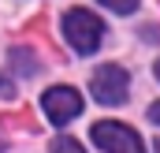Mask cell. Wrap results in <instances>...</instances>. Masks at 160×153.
<instances>
[{"mask_svg":"<svg viewBox=\"0 0 160 153\" xmlns=\"http://www.w3.org/2000/svg\"><path fill=\"white\" fill-rule=\"evenodd\" d=\"M63 38L71 41V49H75V52L89 56V52H97V49H101L104 23H101L93 11H86V8H71V11H63Z\"/></svg>","mask_w":160,"mask_h":153,"instance_id":"obj_1","label":"cell"},{"mask_svg":"<svg viewBox=\"0 0 160 153\" xmlns=\"http://www.w3.org/2000/svg\"><path fill=\"white\" fill-rule=\"evenodd\" d=\"M89 135H93V142H97L104 153H145L142 138H138L127 123H116V119H101V123H93Z\"/></svg>","mask_w":160,"mask_h":153,"instance_id":"obj_2","label":"cell"},{"mask_svg":"<svg viewBox=\"0 0 160 153\" xmlns=\"http://www.w3.org/2000/svg\"><path fill=\"white\" fill-rule=\"evenodd\" d=\"M89 90H93V97L101 105H123L127 101V90H130V75L123 71L119 64H104V67L93 71Z\"/></svg>","mask_w":160,"mask_h":153,"instance_id":"obj_3","label":"cell"},{"mask_svg":"<svg viewBox=\"0 0 160 153\" xmlns=\"http://www.w3.org/2000/svg\"><path fill=\"white\" fill-rule=\"evenodd\" d=\"M41 108H45V116H48L56 127H63V123H71V119L82 112V97H78L75 86H52V90H45Z\"/></svg>","mask_w":160,"mask_h":153,"instance_id":"obj_4","label":"cell"},{"mask_svg":"<svg viewBox=\"0 0 160 153\" xmlns=\"http://www.w3.org/2000/svg\"><path fill=\"white\" fill-rule=\"evenodd\" d=\"M52 153H86V150H82L75 138H63V135H60V138L52 142Z\"/></svg>","mask_w":160,"mask_h":153,"instance_id":"obj_5","label":"cell"},{"mask_svg":"<svg viewBox=\"0 0 160 153\" xmlns=\"http://www.w3.org/2000/svg\"><path fill=\"white\" fill-rule=\"evenodd\" d=\"M104 8H112V11H119V15H130L134 8H138V0H101Z\"/></svg>","mask_w":160,"mask_h":153,"instance_id":"obj_6","label":"cell"},{"mask_svg":"<svg viewBox=\"0 0 160 153\" xmlns=\"http://www.w3.org/2000/svg\"><path fill=\"white\" fill-rule=\"evenodd\" d=\"M149 119H153V123L160 127V101L153 105V108H149ZM157 153H160V135H157Z\"/></svg>","mask_w":160,"mask_h":153,"instance_id":"obj_7","label":"cell"},{"mask_svg":"<svg viewBox=\"0 0 160 153\" xmlns=\"http://www.w3.org/2000/svg\"><path fill=\"white\" fill-rule=\"evenodd\" d=\"M0 90H4V93H11V82H4V78H0Z\"/></svg>","mask_w":160,"mask_h":153,"instance_id":"obj_8","label":"cell"},{"mask_svg":"<svg viewBox=\"0 0 160 153\" xmlns=\"http://www.w3.org/2000/svg\"><path fill=\"white\" fill-rule=\"evenodd\" d=\"M4 150H8V142H4V138H0V153H4Z\"/></svg>","mask_w":160,"mask_h":153,"instance_id":"obj_9","label":"cell"},{"mask_svg":"<svg viewBox=\"0 0 160 153\" xmlns=\"http://www.w3.org/2000/svg\"><path fill=\"white\" fill-rule=\"evenodd\" d=\"M157 78H160V60H157Z\"/></svg>","mask_w":160,"mask_h":153,"instance_id":"obj_10","label":"cell"}]
</instances>
